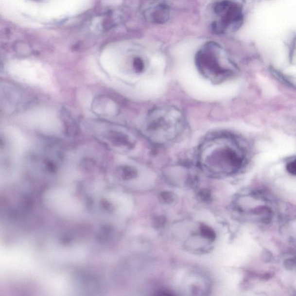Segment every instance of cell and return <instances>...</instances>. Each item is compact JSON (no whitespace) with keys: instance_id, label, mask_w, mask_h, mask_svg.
<instances>
[{"instance_id":"obj_1","label":"cell","mask_w":296,"mask_h":296,"mask_svg":"<svg viewBox=\"0 0 296 296\" xmlns=\"http://www.w3.org/2000/svg\"><path fill=\"white\" fill-rule=\"evenodd\" d=\"M197 153L201 167L216 175L237 172L243 166L245 155L243 146L236 139L224 134L204 140Z\"/></svg>"},{"instance_id":"obj_2","label":"cell","mask_w":296,"mask_h":296,"mask_svg":"<svg viewBox=\"0 0 296 296\" xmlns=\"http://www.w3.org/2000/svg\"><path fill=\"white\" fill-rule=\"evenodd\" d=\"M185 125L184 116L179 109L173 106H157L146 116L142 132L149 141L162 144L178 137Z\"/></svg>"},{"instance_id":"obj_3","label":"cell","mask_w":296,"mask_h":296,"mask_svg":"<svg viewBox=\"0 0 296 296\" xmlns=\"http://www.w3.org/2000/svg\"><path fill=\"white\" fill-rule=\"evenodd\" d=\"M198 71L213 84L227 81L234 74V69L221 48L209 45L198 52L196 57Z\"/></svg>"},{"instance_id":"obj_4","label":"cell","mask_w":296,"mask_h":296,"mask_svg":"<svg viewBox=\"0 0 296 296\" xmlns=\"http://www.w3.org/2000/svg\"><path fill=\"white\" fill-rule=\"evenodd\" d=\"M106 138L113 145L117 147L132 149L135 145V140L127 134L120 131H109L106 134Z\"/></svg>"},{"instance_id":"obj_5","label":"cell","mask_w":296,"mask_h":296,"mask_svg":"<svg viewBox=\"0 0 296 296\" xmlns=\"http://www.w3.org/2000/svg\"><path fill=\"white\" fill-rule=\"evenodd\" d=\"M148 64V58L146 54L136 55L133 58L132 67L136 74H142L145 71Z\"/></svg>"},{"instance_id":"obj_6","label":"cell","mask_w":296,"mask_h":296,"mask_svg":"<svg viewBox=\"0 0 296 296\" xmlns=\"http://www.w3.org/2000/svg\"><path fill=\"white\" fill-rule=\"evenodd\" d=\"M62 117L64 123H65L66 132L68 133L70 135H75V134L77 132V127L76 126L75 122L73 120L71 115L67 110H63Z\"/></svg>"},{"instance_id":"obj_7","label":"cell","mask_w":296,"mask_h":296,"mask_svg":"<svg viewBox=\"0 0 296 296\" xmlns=\"http://www.w3.org/2000/svg\"><path fill=\"white\" fill-rule=\"evenodd\" d=\"M120 172L122 178L124 179H130L137 175V172L134 167L124 166L120 168Z\"/></svg>"},{"instance_id":"obj_8","label":"cell","mask_w":296,"mask_h":296,"mask_svg":"<svg viewBox=\"0 0 296 296\" xmlns=\"http://www.w3.org/2000/svg\"><path fill=\"white\" fill-rule=\"evenodd\" d=\"M201 233L202 234L203 236L209 240H214L215 238V232L211 229V228L206 226H203L200 228Z\"/></svg>"},{"instance_id":"obj_9","label":"cell","mask_w":296,"mask_h":296,"mask_svg":"<svg viewBox=\"0 0 296 296\" xmlns=\"http://www.w3.org/2000/svg\"><path fill=\"white\" fill-rule=\"evenodd\" d=\"M286 170L291 174L296 176V159L286 165Z\"/></svg>"},{"instance_id":"obj_10","label":"cell","mask_w":296,"mask_h":296,"mask_svg":"<svg viewBox=\"0 0 296 296\" xmlns=\"http://www.w3.org/2000/svg\"><path fill=\"white\" fill-rule=\"evenodd\" d=\"M162 199L164 200L165 203H170L174 200V195L170 192H166L162 194Z\"/></svg>"},{"instance_id":"obj_11","label":"cell","mask_w":296,"mask_h":296,"mask_svg":"<svg viewBox=\"0 0 296 296\" xmlns=\"http://www.w3.org/2000/svg\"><path fill=\"white\" fill-rule=\"evenodd\" d=\"M292 58H294V60H296V39L295 41L294 49H293Z\"/></svg>"}]
</instances>
